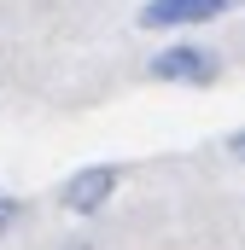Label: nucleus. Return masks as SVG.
I'll return each mask as SVG.
<instances>
[{
  "mask_svg": "<svg viewBox=\"0 0 245 250\" xmlns=\"http://www.w3.org/2000/svg\"><path fill=\"white\" fill-rule=\"evenodd\" d=\"M152 76L158 82H181V87H210L222 76V53L198 47V41H175V47L152 53Z\"/></svg>",
  "mask_w": 245,
  "mask_h": 250,
  "instance_id": "1",
  "label": "nucleus"
},
{
  "mask_svg": "<svg viewBox=\"0 0 245 250\" xmlns=\"http://www.w3.org/2000/svg\"><path fill=\"white\" fill-rule=\"evenodd\" d=\"M111 192H117V163H94V169H76L59 187V204L70 215H99Z\"/></svg>",
  "mask_w": 245,
  "mask_h": 250,
  "instance_id": "2",
  "label": "nucleus"
},
{
  "mask_svg": "<svg viewBox=\"0 0 245 250\" xmlns=\"http://www.w3.org/2000/svg\"><path fill=\"white\" fill-rule=\"evenodd\" d=\"M222 12H234V0H146L140 23L146 29H198V23H210Z\"/></svg>",
  "mask_w": 245,
  "mask_h": 250,
  "instance_id": "3",
  "label": "nucleus"
},
{
  "mask_svg": "<svg viewBox=\"0 0 245 250\" xmlns=\"http://www.w3.org/2000/svg\"><path fill=\"white\" fill-rule=\"evenodd\" d=\"M18 221H24V198H12V192H0V239H6V233H12Z\"/></svg>",
  "mask_w": 245,
  "mask_h": 250,
  "instance_id": "4",
  "label": "nucleus"
},
{
  "mask_svg": "<svg viewBox=\"0 0 245 250\" xmlns=\"http://www.w3.org/2000/svg\"><path fill=\"white\" fill-rule=\"evenodd\" d=\"M59 250H94V245H88V239H64Z\"/></svg>",
  "mask_w": 245,
  "mask_h": 250,
  "instance_id": "5",
  "label": "nucleus"
}]
</instances>
